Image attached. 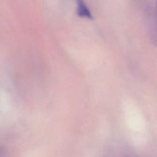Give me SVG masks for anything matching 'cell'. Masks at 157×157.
<instances>
[{
	"label": "cell",
	"instance_id": "6da1fadb",
	"mask_svg": "<svg viewBox=\"0 0 157 157\" xmlns=\"http://www.w3.org/2000/svg\"><path fill=\"white\" fill-rule=\"evenodd\" d=\"M77 4V13L80 17L91 18V15L83 0H76Z\"/></svg>",
	"mask_w": 157,
	"mask_h": 157
},
{
	"label": "cell",
	"instance_id": "7a4b0ae2",
	"mask_svg": "<svg viewBox=\"0 0 157 157\" xmlns=\"http://www.w3.org/2000/svg\"><path fill=\"white\" fill-rule=\"evenodd\" d=\"M0 157H5L4 151L1 145H0Z\"/></svg>",
	"mask_w": 157,
	"mask_h": 157
}]
</instances>
